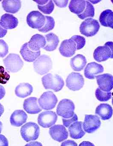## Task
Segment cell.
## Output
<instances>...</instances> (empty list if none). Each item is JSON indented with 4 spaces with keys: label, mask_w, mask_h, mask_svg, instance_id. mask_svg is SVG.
Masks as SVG:
<instances>
[{
    "label": "cell",
    "mask_w": 113,
    "mask_h": 146,
    "mask_svg": "<svg viewBox=\"0 0 113 146\" xmlns=\"http://www.w3.org/2000/svg\"><path fill=\"white\" fill-rule=\"evenodd\" d=\"M43 85L45 89H51L55 92L61 90L64 85V81L60 76L48 73L42 78Z\"/></svg>",
    "instance_id": "cell-1"
},
{
    "label": "cell",
    "mask_w": 113,
    "mask_h": 146,
    "mask_svg": "<svg viewBox=\"0 0 113 146\" xmlns=\"http://www.w3.org/2000/svg\"><path fill=\"white\" fill-rule=\"evenodd\" d=\"M21 135L25 141L37 140L40 134V129L36 123L29 122L21 127L20 130Z\"/></svg>",
    "instance_id": "cell-2"
},
{
    "label": "cell",
    "mask_w": 113,
    "mask_h": 146,
    "mask_svg": "<svg viewBox=\"0 0 113 146\" xmlns=\"http://www.w3.org/2000/svg\"><path fill=\"white\" fill-rule=\"evenodd\" d=\"M33 65L35 71L40 75L48 73L52 68L51 59L49 56L45 54L39 56L33 62Z\"/></svg>",
    "instance_id": "cell-3"
},
{
    "label": "cell",
    "mask_w": 113,
    "mask_h": 146,
    "mask_svg": "<svg viewBox=\"0 0 113 146\" xmlns=\"http://www.w3.org/2000/svg\"><path fill=\"white\" fill-rule=\"evenodd\" d=\"M94 59L98 62L106 61L113 58V42H108L104 46L98 47L93 53Z\"/></svg>",
    "instance_id": "cell-4"
},
{
    "label": "cell",
    "mask_w": 113,
    "mask_h": 146,
    "mask_svg": "<svg viewBox=\"0 0 113 146\" xmlns=\"http://www.w3.org/2000/svg\"><path fill=\"white\" fill-rule=\"evenodd\" d=\"M100 27L97 20L90 18L82 22L80 27V32L87 37L94 36L98 32Z\"/></svg>",
    "instance_id": "cell-5"
},
{
    "label": "cell",
    "mask_w": 113,
    "mask_h": 146,
    "mask_svg": "<svg viewBox=\"0 0 113 146\" xmlns=\"http://www.w3.org/2000/svg\"><path fill=\"white\" fill-rule=\"evenodd\" d=\"M4 66L8 71L17 72L23 67V62L19 54H10L3 60Z\"/></svg>",
    "instance_id": "cell-6"
},
{
    "label": "cell",
    "mask_w": 113,
    "mask_h": 146,
    "mask_svg": "<svg viewBox=\"0 0 113 146\" xmlns=\"http://www.w3.org/2000/svg\"><path fill=\"white\" fill-rule=\"evenodd\" d=\"M74 104L71 100L63 99L59 102L56 108V113L63 118L71 117L74 113Z\"/></svg>",
    "instance_id": "cell-7"
},
{
    "label": "cell",
    "mask_w": 113,
    "mask_h": 146,
    "mask_svg": "<svg viewBox=\"0 0 113 146\" xmlns=\"http://www.w3.org/2000/svg\"><path fill=\"white\" fill-rule=\"evenodd\" d=\"M57 101V97L51 91L45 92L38 100L40 107L45 110H51L55 108Z\"/></svg>",
    "instance_id": "cell-8"
},
{
    "label": "cell",
    "mask_w": 113,
    "mask_h": 146,
    "mask_svg": "<svg viewBox=\"0 0 113 146\" xmlns=\"http://www.w3.org/2000/svg\"><path fill=\"white\" fill-rule=\"evenodd\" d=\"M84 84V78L79 73L72 72L68 76L66 80V87L72 91H77L81 89Z\"/></svg>",
    "instance_id": "cell-9"
},
{
    "label": "cell",
    "mask_w": 113,
    "mask_h": 146,
    "mask_svg": "<svg viewBox=\"0 0 113 146\" xmlns=\"http://www.w3.org/2000/svg\"><path fill=\"white\" fill-rule=\"evenodd\" d=\"M45 17L37 11L31 12L27 17V24L33 29H41L45 24Z\"/></svg>",
    "instance_id": "cell-10"
},
{
    "label": "cell",
    "mask_w": 113,
    "mask_h": 146,
    "mask_svg": "<svg viewBox=\"0 0 113 146\" xmlns=\"http://www.w3.org/2000/svg\"><path fill=\"white\" fill-rule=\"evenodd\" d=\"M57 119V115L55 112L46 111L39 114L37 120L40 126L43 128H48L55 125Z\"/></svg>",
    "instance_id": "cell-11"
},
{
    "label": "cell",
    "mask_w": 113,
    "mask_h": 146,
    "mask_svg": "<svg viewBox=\"0 0 113 146\" xmlns=\"http://www.w3.org/2000/svg\"><path fill=\"white\" fill-rule=\"evenodd\" d=\"M100 118L97 115H85L83 123V129L88 133L95 132L101 125Z\"/></svg>",
    "instance_id": "cell-12"
},
{
    "label": "cell",
    "mask_w": 113,
    "mask_h": 146,
    "mask_svg": "<svg viewBox=\"0 0 113 146\" xmlns=\"http://www.w3.org/2000/svg\"><path fill=\"white\" fill-rule=\"evenodd\" d=\"M49 133L55 141L60 142L68 137V133L65 127L61 125H56L50 128Z\"/></svg>",
    "instance_id": "cell-13"
},
{
    "label": "cell",
    "mask_w": 113,
    "mask_h": 146,
    "mask_svg": "<svg viewBox=\"0 0 113 146\" xmlns=\"http://www.w3.org/2000/svg\"><path fill=\"white\" fill-rule=\"evenodd\" d=\"M99 88L103 91L109 92L113 88V78L111 74L98 75L96 77Z\"/></svg>",
    "instance_id": "cell-14"
},
{
    "label": "cell",
    "mask_w": 113,
    "mask_h": 146,
    "mask_svg": "<svg viewBox=\"0 0 113 146\" xmlns=\"http://www.w3.org/2000/svg\"><path fill=\"white\" fill-rule=\"evenodd\" d=\"M76 50V44L71 38L63 40L59 48L60 54L67 58L73 56L75 53Z\"/></svg>",
    "instance_id": "cell-15"
},
{
    "label": "cell",
    "mask_w": 113,
    "mask_h": 146,
    "mask_svg": "<svg viewBox=\"0 0 113 146\" xmlns=\"http://www.w3.org/2000/svg\"><path fill=\"white\" fill-rule=\"evenodd\" d=\"M20 53L25 61L33 62L35 61L40 55V50L34 51L30 48L28 42L24 44L21 48Z\"/></svg>",
    "instance_id": "cell-16"
},
{
    "label": "cell",
    "mask_w": 113,
    "mask_h": 146,
    "mask_svg": "<svg viewBox=\"0 0 113 146\" xmlns=\"http://www.w3.org/2000/svg\"><path fill=\"white\" fill-rule=\"evenodd\" d=\"M104 72V68L102 66L96 62L89 63L85 68V76L90 79H94L96 76L99 73Z\"/></svg>",
    "instance_id": "cell-17"
},
{
    "label": "cell",
    "mask_w": 113,
    "mask_h": 146,
    "mask_svg": "<svg viewBox=\"0 0 113 146\" xmlns=\"http://www.w3.org/2000/svg\"><path fill=\"white\" fill-rule=\"evenodd\" d=\"M23 108L25 111L29 114H37L42 111L37 103V98L30 97L24 101Z\"/></svg>",
    "instance_id": "cell-18"
},
{
    "label": "cell",
    "mask_w": 113,
    "mask_h": 146,
    "mask_svg": "<svg viewBox=\"0 0 113 146\" xmlns=\"http://www.w3.org/2000/svg\"><path fill=\"white\" fill-rule=\"evenodd\" d=\"M27 118V115L24 111L15 110L10 117V123L13 126L19 127L26 122Z\"/></svg>",
    "instance_id": "cell-19"
},
{
    "label": "cell",
    "mask_w": 113,
    "mask_h": 146,
    "mask_svg": "<svg viewBox=\"0 0 113 146\" xmlns=\"http://www.w3.org/2000/svg\"><path fill=\"white\" fill-rule=\"evenodd\" d=\"M18 20L16 18L8 13L3 14L0 20V24L7 30L15 29L18 26Z\"/></svg>",
    "instance_id": "cell-20"
},
{
    "label": "cell",
    "mask_w": 113,
    "mask_h": 146,
    "mask_svg": "<svg viewBox=\"0 0 113 146\" xmlns=\"http://www.w3.org/2000/svg\"><path fill=\"white\" fill-rule=\"evenodd\" d=\"M30 48L34 51L40 50V48L44 47L46 44L45 37L39 34H36L33 36L28 42Z\"/></svg>",
    "instance_id": "cell-21"
},
{
    "label": "cell",
    "mask_w": 113,
    "mask_h": 146,
    "mask_svg": "<svg viewBox=\"0 0 113 146\" xmlns=\"http://www.w3.org/2000/svg\"><path fill=\"white\" fill-rule=\"evenodd\" d=\"M95 113L99 116L102 120H107L112 117L113 109L108 104H101L96 108Z\"/></svg>",
    "instance_id": "cell-22"
},
{
    "label": "cell",
    "mask_w": 113,
    "mask_h": 146,
    "mask_svg": "<svg viewBox=\"0 0 113 146\" xmlns=\"http://www.w3.org/2000/svg\"><path fill=\"white\" fill-rule=\"evenodd\" d=\"M82 122L76 121L68 127V131L71 137L73 139H78L84 136L85 132L82 129Z\"/></svg>",
    "instance_id": "cell-23"
},
{
    "label": "cell",
    "mask_w": 113,
    "mask_h": 146,
    "mask_svg": "<svg viewBox=\"0 0 113 146\" xmlns=\"http://www.w3.org/2000/svg\"><path fill=\"white\" fill-rule=\"evenodd\" d=\"M3 10L7 13H15L21 7V1L18 0H4L2 3Z\"/></svg>",
    "instance_id": "cell-24"
},
{
    "label": "cell",
    "mask_w": 113,
    "mask_h": 146,
    "mask_svg": "<svg viewBox=\"0 0 113 146\" xmlns=\"http://www.w3.org/2000/svg\"><path fill=\"white\" fill-rule=\"evenodd\" d=\"M45 38L46 44L43 48L49 52H51L55 50L59 42L58 36L54 33H51L46 35Z\"/></svg>",
    "instance_id": "cell-25"
},
{
    "label": "cell",
    "mask_w": 113,
    "mask_h": 146,
    "mask_svg": "<svg viewBox=\"0 0 113 146\" xmlns=\"http://www.w3.org/2000/svg\"><path fill=\"white\" fill-rule=\"evenodd\" d=\"M33 91V88L29 83H21L15 88V95L20 98H24L29 96Z\"/></svg>",
    "instance_id": "cell-26"
},
{
    "label": "cell",
    "mask_w": 113,
    "mask_h": 146,
    "mask_svg": "<svg viewBox=\"0 0 113 146\" xmlns=\"http://www.w3.org/2000/svg\"><path fill=\"white\" fill-rule=\"evenodd\" d=\"M86 64V59L82 54H77L70 60L71 67L73 70L75 71L82 70L85 66Z\"/></svg>",
    "instance_id": "cell-27"
},
{
    "label": "cell",
    "mask_w": 113,
    "mask_h": 146,
    "mask_svg": "<svg viewBox=\"0 0 113 146\" xmlns=\"http://www.w3.org/2000/svg\"><path fill=\"white\" fill-rule=\"evenodd\" d=\"M34 1L37 3L39 11L44 14H51L55 8V5L51 0H35Z\"/></svg>",
    "instance_id": "cell-28"
},
{
    "label": "cell",
    "mask_w": 113,
    "mask_h": 146,
    "mask_svg": "<svg viewBox=\"0 0 113 146\" xmlns=\"http://www.w3.org/2000/svg\"><path fill=\"white\" fill-rule=\"evenodd\" d=\"M99 22L102 26L112 29L113 26V13L112 11L107 10L101 13Z\"/></svg>",
    "instance_id": "cell-29"
},
{
    "label": "cell",
    "mask_w": 113,
    "mask_h": 146,
    "mask_svg": "<svg viewBox=\"0 0 113 146\" xmlns=\"http://www.w3.org/2000/svg\"><path fill=\"white\" fill-rule=\"evenodd\" d=\"M86 4L85 1L72 0L69 3L68 8L71 12L78 15L84 11Z\"/></svg>",
    "instance_id": "cell-30"
},
{
    "label": "cell",
    "mask_w": 113,
    "mask_h": 146,
    "mask_svg": "<svg viewBox=\"0 0 113 146\" xmlns=\"http://www.w3.org/2000/svg\"><path fill=\"white\" fill-rule=\"evenodd\" d=\"M86 7L84 11L78 17L81 19H84L88 17H93L95 13V9L93 6L89 1H86Z\"/></svg>",
    "instance_id": "cell-31"
},
{
    "label": "cell",
    "mask_w": 113,
    "mask_h": 146,
    "mask_svg": "<svg viewBox=\"0 0 113 146\" xmlns=\"http://www.w3.org/2000/svg\"><path fill=\"white\" fill-rule=\"evenodd\" d=\"M45 24L39 31L43 33H47L52 30L55 26V21L53 17L49 16H45Z\"/></svg>",
    "instance_id": "cell-32"
},
{
    "label": "cell",
    "mask_w": 113,
    "mask_h": 146,
    "mask_svg": "<svg viewBox=\"0 0 113 146\" xmlns=\"http://www.w3.org/2000/svg\"><path fill=\"white\" fill-rule=\"evenodd\" d=\"M95 95L97 99L101 102H106L111 98L110 92H105L101 90L99 88H97L95 92Z\"/></svg>",
    "instance_id": "cell-33"
},
{
    "label": "cell",
    "mask_w": 113,
    "mask_h": 146,
    "mask_svg": "<svg viewBox=\"0 0 113 146\" xmlns=\"http://www.w3.org/2000/svg\"><path fill=\"white\" fill-rule=\"evenodd\" d=\"M71 39L74 42L76 45V50H80L85 45V39L83 36L78 35L73 36Z\"/></svg>",
    "instance_id": "cell-34"
},
{
    "label": "cell",
    "mask_w": 113,
    "mask_h": 146,
    "mask_svg": "<svg viewBox=\"0 0 113 146\" xmlns=\"http://www.w3.org/2000/svg\"><path fill=\"white\" fill-rule=\"evenodd\" d=\"M8 52L7 44L3 40H0V58L5 57L8 53Z\"/></svg>",
    "instance_id": "cell-35"
},
{
    "label": "cell",
    "mask_w": 113,
    "mask_h": 146,
    "mask_svg": "<svg viewBox=\"0 0 113 146\" xmlns=\"http://www.w3.org/2000/svg\"><path fill=\"white\" fill-rule=\"evenodd\" d=\"M9 78V75L8 73L5 71L3 67L0 66V83L5 84Z\"/></svg>",
    "instance_id": "cell-36"
},
{
    "label": "cell",
    "mask_w": 113,
    "mask_h": 146,
    "mask_svg": "<svg viewBox=\"0 0 113 146\" xmlns=\"http://www.w3.org/2000/svg\"><path fill=\"white\" fill-rule=\"evenodd\" d=\"M78 118L75 113H74L73 116L68 118H62L63 125L66 127H68L72 124L78 121Z\"/></svg>",
    "instance_id": "cell-37"
},
{
    "label": "cell",
    "mask_w": 113,
    "mask_h": 146,
    "mask_svg": "<svg viewBox=\"0 0 113 146\" xmlns=\"http://www.w3.org/2000/svg\"><path fill=\"white\" fill-rule=\"evenodd\" d=\"M54 2L56 6L60 8L66 7L68 3V1H54Z\"/></svg>",
    "instance_id": "cell-38"
},
{
    "label": "cell",
    "mask_w": 113,
    "mask_h": 146,
    "mask_svg": "<svg viewBox=\"0 0 113 146\" xmlns=\"http://www.w3.org/2000/svg\"><path fill=\"white\" fill-rule=\"evenodd\" d=\"M8 141L7 138L2 135H0V146H8Z\"/></svg>",
    "instance_id": "cell-39"
},
{
    "label": "cell",
    "mask_w": 113,
    "mask_h": 146,
    "mask_svg": "<svg viewBox=\"0 0 113 146\" xmlns=\"http://www.w3.org/2000/svg\"><path fill=\"white\" fill-rule=\"evenodd\" d=\"M61 146H77V144L73 141L68 140L63 142L61 144Z\"/></svg>",
    "instance_id": "cell-40"
},
{
    "label": "cell",
    "mask_w": 113,
    "mask_h": 146,
    "mask_svg": "<svg viewBox=\"0 0 113 146\" xmlns=\"http://www.w3.org/2000/svg\"><path fill=\"white\" fill-rule=\"evenodd\" d=\"M7 32V30L2 27L0 24V38L4 37Z\"/></svg>",
    "instance_id": "cell-41"
},
{
    "label": "cell",
    "mask_w": 113,
    "mask_h": 146,
    "mask_svg": "<svg viewBox=\"0 0 113 146\" xmlns=\"http://www.w3.org/2000/svg\"><path fill=\"white\" fill-rule=\"evenodd\" d=\"M5 94H6V91H5V88L3 86L0 85V100L4 97Z\"/></svg>",
    "instance_id": "cell-42"
},
{
    "label": "cell",
    "mask_w": 113,
    "mask_h": 146,
    "mask_svg": "<svg viewBox=\"0 0 113 146\" xmlns=\"http://www.w3.org/2000/svg\"><path fill=\"white\" fill-rule=\"evenodd\" d=\"M26 146H42V144L37 142H32L31 143L26 144Z\"/></svg>",
    "instance_id": "cell-43"
},
{
    "label": "cell",
    "mask_w": 113,
    "mask_h": 146,
    "mask_svg": "<svg viewBox=\"0 0 113 146\" xmlns=\"http://www.w3.org/2000/svg\"><path fill=\"white\" fill-rule=\"evenodd\" d=\"M79 146H94V144L91 143L90 142L88 141H84L83 142L81 143Z\"/></svg>",
    "instance_id": "cell-44"
},
{
    "label": "cell",
    "mask_w": 113,
    "mask_h": 146,
    "mask_svg": "<svg viewBox=\"0 0 113 146\" xmlns=\"http://www.w3.org/2000/svg\"><path fill=\"white\" fill-rule=\"evenodd\" d=\"M4 112V107L0 103V117L2 115Z\"/></svg>",
    "instance_id": "cell-45"
},
{
    "label": "cell",
    "mask_w": 113,
    "mask_h": 146,
    "mask_svg": "<svg viewBox=\"0 0 113 146\" xmlns=\"http://www.w3.org/2000/svg\"><path fill=\"white\" fill-rule=\"evenodd\" d=\"M2 123L0 121V133H1V132L2 129Z\"/></svg>",
    "instance_id": "cell-46"
}]
</instances>
